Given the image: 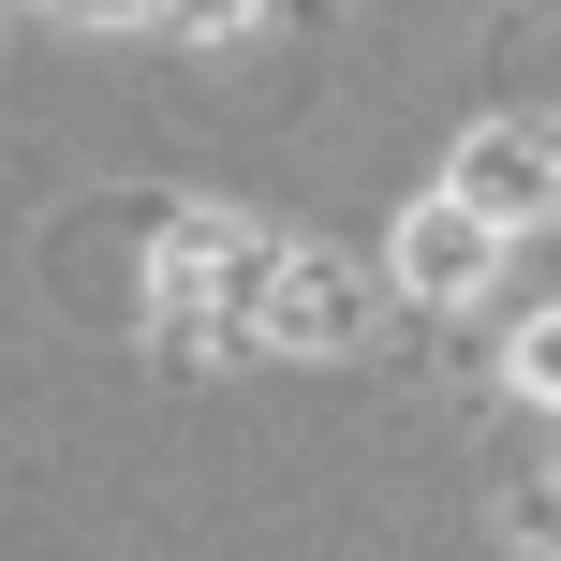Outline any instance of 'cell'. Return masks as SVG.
<instances>
[{"instance_id": "1", "label": "cell", "mask_w": 561, "mask_h": 561, "mask_svg": "<svg viewBox=\"0 0 561 561\" xmlns=\"http://www.w3.org/2000/svg\"><path fill=\"white\" fill-rule=\"evenodd\" d=\"M355 325H369V296H355L325 252H296V237H237V222H222L207 340H237V355H355Z\"/></svg>"}, {"instance_id": "2", "label": "cell", "mask_w": 561, "mask_h": 561, "mask_svg": "<svg viewBox=\"0 0 561 561\" xmlns=\"http://www.w3.org/2000/svg\"><path fill=\"white\" fill-rule=\"evenodd\" d=\"M473 222H503V237H533L561 222V118H488L473 148H458V178H444Z\"/></svg>"}, {"instance_id": "3", "label": "cell", "mask_w": 561, "mask_h": 561, "mask_svg": "<svg viewBox=\"0 0 561 561\" xmlns=\"http://www.w3.org/2000/svg\"><path fill=\"white\" fill-rule=\"evenodd\" d=\"M385 266H399V296H414V310H473L488 280H503V222H473L458 193H428L414 222H399Z\"/></svg>"}, {"instance_id": "4", "label": "cell", "mask_w": 561, "mask_h": 561, "mask_svg": "<svg viewBox=\"0 0 561 561\" xmlns=\"http://www.w3.org/2000/svg\"><path fill=\"white\" fill-rule=\"evenodd\" d=\"M517 399H547V414H561V310H533V325H517Z\"/></svg>"}, {"instance_id": "5", "label": "cell", "mask_w": 561, "mask_h": 561, "mask_svg": "<svg viewBox=\"0 0 561 561\" xmlns=\"http://www.w3.org/2000/svg\"><path fill=\"white\" fill-rule=\"evenodd\" d=\"M148 15H163V30H178V45H237V30H252V15H266V0H148Z\"/></svg>"}, {"instance_id": "6", "label": "cell", "mask_w": 561, "mask_h": 561, "mask_svg": "<svg viewBox=\"0 0 561 561\" xmlns=\"http://www.w3.org/2000/svg\"><path fill=\"white\" fill-rule=\"evenodd\" d=\"M75 15H148V0H75Z\"/></svg>"}]
</instances>
